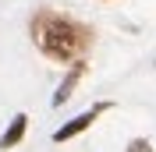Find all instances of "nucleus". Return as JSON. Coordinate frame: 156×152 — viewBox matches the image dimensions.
Instances as JSON below:
<instances>
[{"instance_id":"39448f33","label":"nucleus","mask_w":156,"mask_h":152,"mask_svg":"<svg viewBox=\"0 0 156 152\" xmlns=\"http://www.w3.org/2000/svg\"><path fill=\"white\" fill-rule=\"evenodd\" d=\"M128 152H153V145H149L146 138H135V142L128 145Z\"/></svg>"},{"instance_id":"20e7f679","label":"nucleus","mask_w":156,"mask_h":152,"mask_svg":"<svg viewBox=\"0 0 156 152\" xmlns=\"http://www.w3.org/2000/svg\"><path fill=\"white\" fill-rule=\"evenodd\" d=\"M82 74H85V64H82V60H78V64H71V74L64 78V81H60L57 95H53V106H60V103H64V99L71 95V88L78 85V78H82Z\"/></svg>"},{"instance_id":"f257e3e1","label":"nucleus","mask_w":156,"mask_h":152,"mask_svg":"<svg viewBox=\"0 0 156 152\" xmlns=\"http://www.w3.org/2000/svg\"><path fill=\"white\" fill-rule=\"evenodd\" d=\"M32 39L36 46L57 64H78L82 53L92 46V29L68 18L53 7H39L32 18Z\"/></svg>"},{"instance_id":"7ed1b4c3","label":"nucleus","mask_w":156,"mask_h":152,"mask_svg":"<svg viewBox=\"0 0 156 152\" xmlns=\"http://www.w3.org/2000/svg\"><path fill=\"white\" fill-rule=\"evenodd\" d=\"M25 127H29V117H25V113H18L14 120H11V127L0 134V149H4V152H7V149H14V145L25 138Z\"/></svg>"},{"instance_id":"f03ea898","label":"nucleus","mask_w":156,"mask_h":152,"mask_svg":"<svg viewBox=\"0 0 156 152\" xmlns=\"http://www.w3.org/2000/svg\"><path fill=\"white\" fill-rule=\"evenodd\" d=\"M103 110H110V103H99V106H92V110H85V113H78L71 124H64V127H57V131H53V142H68V138L82 134V131L89 127V124H92L99 113H103Z\"/></svg>"}]
</instances>
